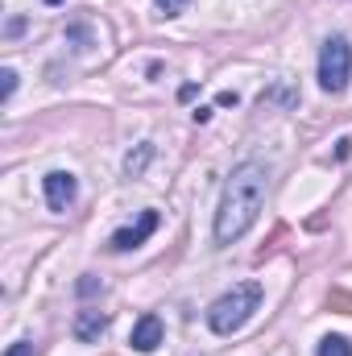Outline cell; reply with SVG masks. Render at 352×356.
I'll return each instance as SVG.
<instances>
[{
	"label": "cell",
	"mask_w": 352,
	"mask_h": 356,
	"mask_svg": "<svg viewBox=\"0 0 352 356\" xmlns=\"http://www.w3.org/2000/svg\"><path fill=\"white\" fill-rule=\"evenodd\" d=\"M319 356H352V344L344 336H323L319 340Z\"/></svg>",
	"instance_id": "obj_8"
},
{
	"label": "cell",
	"mask_w": 352,
	"mask_h": 356,
	"mask_svg": "<svg viewBox=\"0 0 352 356\" xmlns=\"http://www.w3.org/2000/svg\"><path fill=\"white\" fill-rule=\"evenodd\" d=\"M104 332H108V315H104V311H79V319H75V340L91 344V340H99Z\"/></svg>",
	"instance_id": "obj_7"
},
{
	"label": "cell",
	"mask_w": 352,
	"mask_h": 356,
	"mask_svg": "<svg viewBox=\"0 0 352 356\" xmlns=\"http://www.w3.org/2000/svg\"><path fill=\"white\" fill-rule=\"evenodd\" d=\"M352 79V46L349 38H328L319 50V88L328 95H340Z\"/></svg>",
	"instance_id": "obj_3"
},
{
	"label": "cell",
	"mask_w": 352,
	"mask_h": 356,
	"mask_svg": "<svg viewBox=\"0 0 352 356\" xmlns=\"http://www.w3.org/2000/svg\"><path fill=\"white\" fill-rule=\"evenodd\" d=\"M0 79H4V83H0V99H8V95L17 91V71H13V67H4V71H0Z\"/></svg>",
	"instance_id": "obj_10"
},
{
	"label": "cell",
	"mask_w": 352,
	"mask_h": 356,
	"mask_svg": "<svg viewBox=\"0 0 352 356\" xmlns=\"http://www.w3.org/2000/svg\"><path fill=\"white\" fill-rule=\"evenodd\" d=\"M154 4H158V8H162L166 17H178V13H182V8H186L191 0H154Z\"/></svg>",
	"instance_id": "obj_11"
},
{
	"label": "cell",
	"mask_w": 352,
	"mask_h": 356,
	"mask_svg": "<svg viewBox=\"0 0 352 356\" xmlns=\"http://www.w3.org/2000/svg\"><path fill=\"white\" fill-rule=\"evenodd\" d=\"M262 282H237L228 294H220L211 307H207V327L216 336H232L249 323V315L262 307Z\"/></svg>",
	"instance_id": "obj_2"
},
{
	"label": "cell",
	"mask_w": 352,
	"mask_h": 356,
	"mask_svg": "<svg viewBox=\"0 0 352 356\" xmlns=\"http://www.w3.org/2000/svg\"><path fill=\"white\" fill-rule=\"evenodd\" d=\"M265 191H269V170L262 162H241L232 178L224 182V199L216 211V245H232L241 241L265 207Z\"/></svg>",
	"instance_id": "obj_1"
},
{
	"label": "cell",
	"mask_w": 352,
	"mask_h": 356,
	"mask_svg": "<svg viewBox=\"0 0 352 356\" xmlns=\"http://www.w3.org/2000/svg\"><path fill=\"white\" fill-rule=\"evenodd\" d=\"M150 158H154V145H141V149H137V158H133V154L125 158V170H129V175H141Z\"/></svg>",
	"instance_id": "obj_9"
},
{
	"label": "cell",
	"mask_w": 352,
	"mask_h": 356,
	"mask_svg": "<svg viewBox=\"0 0 352 356\" xmlns=\"http://www.w3.org/2000/svg\"><path fill=\"white\" fill-rule=\"evenodd\" d=\"M154 232H158V211H141V220H137V224H129V228H116V232H112L108 249H112V253H129V249L145 245Z\"/></svg>",
	"instance_id": "obj_4"
},
{
	"label": "cell",
	"mask_w": 352,
	"mask_h": 356,
	"mask_svg": "<svg viewBox=\"0 0 352 356\" xmlns=\"http://www.w3.org/2000/svg\"><path fill=\"white\" fill-rule=\"evenodd\" d=\"M162 336H166L162 319H158V315H141V319L133 323V336H129V344H133L137 353H154V348L162 344Z\"/></svg>",
	"instance_id": "obj_6"
},
{
	"label": "cell",
	"mask_w": 352,
	"mask_h": 356,
	"mask_svg": "<svg viewBox=\"0 0 352 356\" xmlns=\"http://www.w3.org/2000/svg\"><path fill=\"white\" fill-rule=\"evenodd\" d=\"M46 4H63V0H46Z\"/></svg>",
	"instance_id": "obj_14"
},
{
	"label": "cell",
	"mask_w": 352,
	"mask_h": 356,
	"mask_svg": "<svg viewBox=\"0 0 352 356\" xmlns=\"http://www.w3.org/2000/svg\"><path fill=\"white\" fill-rule=\"evenodd\" d=\"M4 356H33V344H25V340H21V344H13Z\"/></svg>",
	"instance_id": "obj_12"
},
{
	"label": "cell",
	"mask_w": 352,
	"mask_h": 356,
	"mask_svg": "<svg viewBox=\"0 0 352 356\" xmlns=\"http://www.w3.org/2000/svg\"><path fill=\"white\" fill-rule=\"evenodd\" d=\"M42 191H46L50 211H67L75 203V195H79V178L71 175V170H50V175L42 178Z\"/></svg>",
	"instance_id": "obj_5"
},
{
	"label": "cell",
	"mask_w": 352,
	"mask_h": 356,
	"mask_svg": "<svg viewBox=\"0 0 352 356\" xmlns=\"http://www.w3.org/2000/svg\"><path fill=\"white\" fill-rule=\"evenodd\" d=\"M79 294H95V277L83 273V282H79Z\"/></svg>",
	"instance_id": "obj_13"
}]
</instances>
